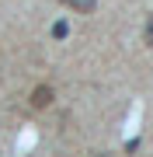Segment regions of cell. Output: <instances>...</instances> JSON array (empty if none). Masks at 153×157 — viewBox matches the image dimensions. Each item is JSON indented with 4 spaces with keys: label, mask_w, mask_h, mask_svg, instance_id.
<instances>
[{
    "label": "cell",
    "mask_w": 153,
    "mask_h": 157,
    "mask_svg": "<svg viewBox=\"0 0 153 157\" xmlns=\"http://www.w3.org/2000/svg\"><path fill=\"white\" fill-rule=\"evenodd\" d=\"M46 105H52V87L49 84H38L31 91V108H46Z\"/></svg>",
    "instance_id": "1"
},
{
    "label": "cell",
    "mask_w": 153,
    "mask_h": 157,
    "mask_svg": "<svg viewBox=\"0 0 153 157\" xmlns=\"http://www.w3.org/2000/svg\"><path fill=\"white\" fill-rule=\"evenodd\" d=\"M59 4H66V7H73L77 14H91L94 7H97V0H59Z\"/></svg>",
    "instance_id": "2"
},
{
    "label": "cell",
    "mask_w": 153,
    "mask_h": 157,
    "mask_svg": "<svg viewBox=\"0 0 153 157\" xmlns=\"http://www.w3.org/2000/svg\"><path fill=\"white\" fill-rule=\"evenodd\" d=\"M143 42H146L150 49H153V14L146 17V28H143Z\"/></svg>",
    "instance_id": "3"
},
{
    "label": "cell",
    "mask_w": 153,
    "mask_h": 157,
    "mask_svg": "<svg viewBox=\"0 0 153 157\" xmlns=\"http://www.w3.org/2000/svg\"><path fill=\"white\" fill-rule=\"evenodd\" d=\"M66 32H70L66 21H56V25H52V35H56V39H66Z\"/></svg>",
    "instance_id": "4"
},
{
    "label": "cell",
    "mask_w": 153,
    "mask_h": 157,
    "mask_svg": "<svg viewBox=\"0 0 153 157\" xmlns=\"http://www.w3.org/2000/svg\"><path fill=\"white\" fill-rule=\"evenodd\" d=\"M94 157H104V154H94Z\"/></svg>",
    "instance_id": "5"
}]
</instances>
